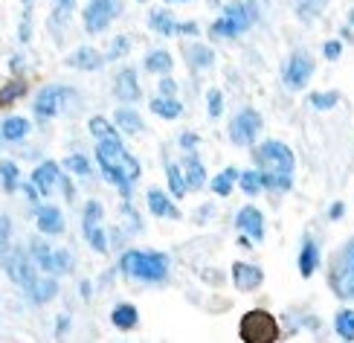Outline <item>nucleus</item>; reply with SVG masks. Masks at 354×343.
I'll return each mask as SVG.
<instances>
[{"label": "nucleus", "instance_id": "27", "mask_svg": "<svg viewBox=\"0 0 354 343\" xmlns=\"http://www.w3.org/2000/svg\"><path fill=\"white\" fill-rule=\"evenodd\" d=\"M235 181H239V169H224V172H218L215 177H212V192L215 195H230L232 192V186H235Z\"/></svg>", "mask_w": 354, "mask_h": 343}, {"label": "nucleus", "instance_id": "5", "mask_svg": "<svg viewBox=\"0 0 354 343\" xmlns=\"http://www.w3.org/2000/svg\"><path fill=\"white\" fill-rule=\"evenodd\" d=\"M331 285H334L337 297H343V300H351L354 297V238L340 253V262H337L334 274H331Z\"/></svg>", "mask_w": 354, "mask_h": 343}, {"label": "nucleus", "instance_id": "28", "mask_svg": "<svg viewBox=\"0 0 354 343\" xmlns=\"http://www.w3.org/2000/svg\"><path fill=\"white\" fill-rule=\"evenodd\" d=\"M116 116V125H120L125 134H140L142 131V119L137 111H131V108H120L113 114Z\"/></svg>", "mask_w": 354, "mask_h": 343}, {"label": "nucleus", "instance_id": "9", "mask_svg": "<svg viewBox=\"0 0 354 343\" xmlns=\"http://www.w3.org/2000/svg\"><path fill=\"white\" fill-rule=\"evenodd\" d=\"M6 274H9L12 282H18L21 288L32 285V282H35V265H32V259L26 256V250L15 247V250L9 253V259H6Z\"/></svg>", "mask_w": 354, "mask_h": 343}, {"label": "nucleus", "instance_id": "51", "mask_svg": "<svg viewBox=\"0 0 354 343\" xmlns=\"http://www.w3.org/2000/svg\"><path fill=\"white\" fill-rule=\"evenodd\" d=\"M70 9H73V0H58V12H67L70 15Z\"/></svg>", "mask_w": 354, "mask_h": 343}, {"label": "nucleus", "instance_id": "52", "mask_svg": "<svg viewBox=\"0 0 354 343\" xmlns=\"http://www.w3.org/2000/svg\"><path fill=\"white\" fill-rule=\"evenodd\" d=\"M169 3H189V0H169Z\"/></svg>", "mask_w": 354, "mask_h": 343}, {"label": "nucleus", "instance_id": "19", "mask_svg": "<svg viewBox=\"0 0 354 343\" xmlns=\"http://www.w3.org/2000/svg\"><path fill=\"white\" fill-rule=\"evenodd\" d=\"M183 177H186V186L189 189H201L203 181H206V169H203V163L195 157V155H189L183 160Z\"/></svg>", "mask_w": 354, "mask_h": 343}, {"label": "nucleus", "instance_id": "30", "mask_svg": "<svg viewBox=\"0 0 354 343\" xmlns=\"http://www.w3.org/2000/svg\"><path fill=\"white\" fill-rule=\"evenodd\" d=\"M145 70L149 73H166L171 70V55L166 53V50H154V53H149L145 55Z\"/></svg>", "mask_w": 354, "mask_h": 343}, {"label": "nucleus", "instance_id": "32", "mask_svg": "<svg viewBox=\"0 0 354 343\" xmlns=\"http://www.w3.org/2000/svg\"><path fill=\"white\" fill-rule=\"evenodd\" d=\"M239 186H241L244 195H259V192L264 189V175L259 169L256 172H244V175H239Z\"/></svg>", "mask_w": 354, "mask_h": 343}, {"label": "nucleus", "instance_id": "23", "mask_svg": "<svg viewBox=\"0 0 354 343\" xmlns=\"http://www.w3.org/2000/svg\"><path fill=\"white\" fill-rule=\"evenodd\" d=\"M149 210H151L154 216H160V218H180V213L174 210V204H171L160 189H151V192H149Z\"/></svg>", "mask_w": 354, "mask_h": 343}, {"label": "nucleus", "instance_id": "25", "mask_svg": "<svg viewBox=\"0 0 354 343\" xmlns=\"http://www.w3.org/2000/svg\"><path fill=\"white\" fill-rule=\"evenodd\" d=\"M151 111L157 114V116H163V119H177L183 114V105L177 102L174 96H157L154 102H151Z\"/></svg>", "mask_w": 354, "mask_h": 343}, {"label": "nucleus", "instance_id": "46", "mask_svg": "<svg viewBox=\"0 0 354 343\" xmlns=\"http://www.w3.org/2000/svg\"><path fill=\"white\" fill-rule=\"evenodd\" d=\"M198 134H192V131H186V134H180V148H186V152H195L198 148Z\"/></svg>", "mask_w": 354, "mask_h": 343}, {"label": "nucleus", "instance_id": "21", "mask_svg": "<svg viewBox=\"0 0 354 343\" xmlns=\"http://www.w3.org/2000/svg\"><path fill=\"white\" fill-rule=\"evenodd\" d=\"M29 134V119L24 116H9L3 125H0V137L9 140V143H18Z\"/></svg>", "mask_w": 354, "mask_h": 343}, {"label": "nucleus", "instance_id": "20", "mask_svg": "<svg viewBox=\"0 0 354 343\" xmlns=\"http://www.w3.org/2000/svg\"><path fill=\"white\" fill-rule=\"evenodd\" d=\"M317 265H319V250H317V245L311 242V238H305L302 250H299V274L302 276H314Z\"/></svg>", "mask_w": 354, "mask_h": 343}, {"label": "nucleus", "instance_id": "36", "mask_svg": "<svg viewBox=\"0 0 354 343\" xmlns=\"http://www.w3.org/2000/svg\"><path fill=\"white\" fill-rule=\"evenodd\" d=\"M29 250H32V259H35V265H38V267H44V271L50 274V259H53V250H50L47 245H44L41 238H35V242L29 245Z\"/></svg>", "mask_w": 354, "mask_h": 343}, {"label": "nucleus", "instance_id": "39", "mask_svg": "<svg viewBox=\"0 0 354 343\" xmlns=\"http://www.w3.org/2000/svg\"><path fill=\"white\" fill-rule=\"evenodd\" d=\"M337 102H340V94H337V91H328V94H314V96H311V105H314L317 111L334 108Z\"/></svg>", "mask_w": 354, "mask_h": 343}, {"label": "nucleus", "instance_id": "31", "mask_svg": "<svg viewBox=\"0 0 354 343\" xmlns=\"http://www.w3.org/2000/svg\"><path fill=\"white\" fill-rule=\"evenodd\" d=\"M166 175H169V189H171V195H174V198H183L189 186H186V177H183L180 166H177V163H166Z\"/></svg>", "mask_w": 354, "mask_h": 343}, {"label": "nucleus", "instance_id": "18", "mask_svg": "<svg viewBox=\"0 0 354 343\" xmlns=\"http://www.w3.org/2000/svg\"><path fill=\"white\" fill-rule=\"evenodd\" d=\"M26 294H29V300H32V303L44 306V303H50L53 297L58 294V282L55 279H38L35 276V282L26 288Z\"/></svg>", "mask_w": 354, "mask_h": 343}, {"label": "nucleus", "instance_id": "8", "mask_svg": "<svg viewBox=\"0 0 354 343\" xmlns=\"http://www.w3.org/2000/svg\"><path fill=\"white\" fill-rule=\"evenodd\" d=\"M261 131V116L256 114V111H241L239 116L230 123V140L235 143V146H250L256 140V134Z\"/></svg>", "mask_w": 354, "mask_h": 343}, {"label": "nucleus", "instance_id": "33", "mask_svg": "<svg viewBox=\"0 0 354 343\" xmlns=\"http://www.w3.org/2000/svg\"><path fill=\"white\" fill-rule=\"evenodd\" d=\"M334 329L343 340H354V311L351 308H343L340 315L334 320Z\"/></svg>", "mask_w": 354, "mask_h": 343}, {"label": "nucleus", "instance_id": "34", "mask_svg": "<svg viewBox=\"0 0 354 343\" xmlns=\"http://www.w3.org/2000/svg\"><path fill=\"white\" fill-rule=\"evenodd\" d=\"M326 3H328V0H299V3H297V15H299L302 21H314V18H319V15H322Z\"/></svg>", "mask_w": 354, "mask_h": 343}, {"label": "nucleus", "instance_id": "40", "mask_svg": "<svg viewBox=\"0 0 354 343\" xmlns=\"http://www.w3.org/2000/svg\"><path fill=\"white\" fill-rule=\"evenodd\" d=\"M128 50H131V38H128V35H120V38H113L111 50H108V55H105V62H108V58H111V62H113V58H122V55H125Z\"/></svg>", "mask_w": 354, "mask_h": 343}, {"label": "nucleus", "instance_id": "41", "mask_svg": "<svg viewBox=\"0 0 354 343\" xmlns=\"http://www.w3.org/2000/svg\"><path fill=\"white\" fill-rule=\"evenodd\" d=\"M64 163H67L70 172H76V175H82V177L91 175V163H87V157H82V155H70Z\"/></svg>", "mask_w": 354, "mask_h": 343}, {"label": "nucleus", "instance_id": "50", "mask_svg": "<svg viewBox=\"0 0 354 343\" xmlns=\"http://www.w3.org/2000/svg\"><path fill=\"white\" fill-rule=\"evenodd\" d=\"M343 210H346V206H343L340 201H337V204L331 206V218H340V216H343Z\"/></svg>", "mask_w": 354, "mask_h": 343}, {"label": "nucleus", "instance_id": "15", "mask_svg": "<svg viewBox=\"0 0 354 343\" xmlns=\"http://www.w3.org/2000/svg\"><path fill=\"white\" fill-rule=\"evenodd\" d=\"M113 94L125 99V102H137L140 99V82L134 70H120V76L113 82Z\"/></svg>", "mask_w": 354, "mask_h": 343}, {"label": "nucleus", "instance_id": "26", "mask_svg": "<svg viewBox=\"0 0 354 343\" xmlns=\"http://www.w3.org/2000/svg\"><path fill=\"white\" fill-rule=\"evenodd\" d=\"M18 181H21V169H18V163H12V160H0V186H3L6 192H15V189H18Z\"/></svg>", "mask_w": 354, "mask_h": 343}, {"label": "nucleus", "instance_id": "24", "mask_svg": "<svg viewBox=\"0 0 354 343\" xmlns=\"http://www.w3.org/2000/svg\"><path fill=\"white\" fill-rule=\"evenodd\" d=\"M149 26L154 29V33H160V35H174L177 33V21L171 18L166 9H154L149 15Z\"/></svg>", "mask_w": 354, "mask_h": 343}, {"label": "nucleus", "instance_id": "6", "mask_svg": "<svg viewBox=\"0 0 354 343\" xmlns=\"http://www.w3.org/2000/svg\"><path fill=\"white\" fill-rule=\"evenodd\" d=\"M120 9L122 0H91L84 9V29L91 35H99L113 21V15H120Z\"/></svg>", "mask_w": 354, "mask_h": 343}, {"label": "nucleus", "instance_id": "47", "mask_svg": "<svg viewBox=\"0 0 354 343\" xmlns=\"http://www.w3.org/2000/svg\"><path fill=\"white\" fill-rule=\"evenodd\" d=\"M177 33H180V35H198L201 26L198 24H177Z\"/></svg>", "mask_w": 354, "mask_h": 343}, {"label": "nucleus", "instance_id": "10", "mask_svg": "<svg viewBox=\"0 0 354 343\" xmlns=\"http://www.w3.org/2000/svg\"><path fill=\"white\" fill-rule=\"evenodd\" d=\"M67 94H70L67 87H58V85L44 87V91L35 96V105H32L35 116H38V119H53L58 111H62V105H64Z\"/></svg>", "mask_w": 354, "mask_h": 343}, {"label": "nucleus", "instance_id": "7", "mask_svg": "<svg viewBox=\"0 0 354 343\" xmlns=\"http://www.w3.org/2000/svg\"><path fill=\"white\" fill-rule=\"evenodd\" d=\"M311 73H314V58H311V53L297 50V53L288 58V64H285V70H282V79H285V85L290 87V91H302V87L308 85V79H311Z\"/></svg>", "mask_w": 354, "mask_h": 343}, {"label": "nucleus", "instance_id": "14", "mask_svg": "<svg viewBox=\"0 0 354 343\" xmlns=\"http://www.w3.org/2000/svg\"><path fill=\"white\" fill-rule=\"evenodd\" d=\"M235 225H239V230H244L247 236H253L256 242L264 238V218H261V213L256 210V206H244V210L239 213V218H235Z\"/></svg>", "mask_w": 354, "mask_h": 343}, {"label": "nucleus", "instance_id": "35", "mask_svg": "<svg viewBox=\"0 0 354 343\" xmlns=\"http://www.w3.org/2000/svg\"><path fill=\"white\" fill-rule=\"evenodd\" d=\"M87 128H91V134H93L96 140H111V137H120V134L113 131V125L108 123L105 116H93L91 123H87Z\"/></svg>", "mask_w": 354, "mask_h": 343}, {"label": "nucleus", "instance_id": "29", "mask_svg": "<svg viewBox=\"0 0 354 343\" xmlns=\"http://www.w3.org/2000/svg\"><path fill=\"white\" fill-rule=\"evenodd\" d=\"M24 94H26V82L24 79L6 82L3 87H0V108H6V105H12V102H18Z\"/></svg>", "mask_w": 354, "mask_h": 343}, {"label": "nucleus", "instance_id": "22", "mask_svg": "<svg viewBox=\"0 0 354 343\" xmlns=\"http://www.w3.org/2000/svg\"><path fill=\"white\" fill-rule=\"evenodd\" d=\"M183 55H186V62L195 67V70H206V67L215 62V53L209 47H203V44H192V47L183 50Z\"/></svg>", "mask_w": 354, "mask_h": 343}, {"label": "nucleus", "instance_id": "53", "mask_svg": "<svg viewBox=\"0 0 354 343\" xmlns=\"http://www.w3.org/2000/svg\"><path fill=\"white\" fill-rule=\"evenodd\" d=\"M24 6H26V9H29V6H32V0H24Z\"/></svg>", "mask_w": 354, "mask_h": 343}, {"label": "nucleus", "instance_id": "37", "mask_svg": "<svg viewBox=\"0 0 354 343\" xmlns=\"http://www.w3.org/2000/svg\"><path fill=\"white\" fill-rule=\"evenodd\" d=\"M70 267H73V253L70 250H53L50 274H67Z\"/></svg>", "mask_w": 354, "mask_h": 343}, {"label": "nucleus", "instance_id": "38", "mask_svg": "<svg viewBox=\"0 0 354 343\" xmlns=\"http://www.w3.org/2000/svg\"><path fill=\"white\" fill-rule=\"evenodd\" d=\"M99 221H102V204L99 201H91V204L84 206V218H82L84 233H91L93 227H99Z\"/></svg>", "mask_w": 354, "mask_h": 343}, {"label": "nucleus", "instance_id": "13", "mask_svg": "<svg viewBox=\"0 0 354 343\" xmlns=\"http://www.w3.org/2000/svg\"><path fill=\"white\" fill-rule=\"evenodd\" d=\"M62 172H58V166L55 163H41V166L32 172V184H35V189L41 192V195H47V192H53L55 186H62Z\"/></svg>", "mask_w": 354, "mask_h": 343}, {"label": "nucleus", "instance_id": "42", "mask_svg": "<svg viewBox=\"0 0 354 343\" xmlns=\"http://www.w3.org/2000/svg\"><path fill=\"white\" fill-rule=\"evenodd\" d=\"M84 238L91 242L93 250H99V253H105V250H108V238H105V230H102V227H93L91 233H84Z\"/></svg>", "mask_w": 354, "mask_h": 343}, {"label": "nucleus", "instance_id": "44", "mask_svg": "<svg viewBox=\"0 0 354 343\" xmlns=\"http://www.w3.org/2000/svg\"><path fill=\"white\" fill-rule=\"evenodd\" d=\"M221 111H224V96H221V91H209V116H221Z\"/></svg>", "mask_w": 354, "mask_h": 343}, {"label": "nucleus", "instance_id": "45", "mask_svg": "<svg viewBox=\"0 0 354 343\" xmlns=\"http://www.w3.org/2000/svg\"><path fill=\"white\" fill-rule=\"evenodd\" d=\"M322 53H326L328 62H337V58L343 55V44H340V41H328L326 47H322Z\"/></svg>", "mask_w": 354, "mask_h": 343}, {"label": "nucleus", "instance_id": "11", "mask_svg": "<svg viewBox=\"0 0 354 343\" xmlns=\"http://www.w3.org/2000/svg\"><path fill=\"white\" fill-rule=\"evenodd\" d=\"M264 274L259 271L256 265H247V262H235L232 265V282L239 291H256L261 285Z\"/></svg>", "mask_w": 354, "mask_h": 343}, {"label": "nucleus", "instance_id": "2", "mask_svg": "<svg viewBox=\"0 0 354 343\" xmlns=\"http://www.w3.org/2000/svg\"><path fill=\"white\" fill-rule=\"evenodd\" d=\"M253 24H256V6L250 3V0H239V3L227 6L224 15L212 24V35L215 38H235V35L247 33Z\"/></svg>", "mask_w": 354, "mask_h": 343}, {"label": "nucleus", "instance_id": "1", "mask_svg": "<svg viewBox=\"0 0 354 343\" xmlns=\"http://www.w3.org/2000/svg\"><path fill=\"white\" fill-rule=\"evenodd\" d=\"M122 274L142 282H163L169 276V259L154 250H128L120 259Z\"/></svg>", "mask_w": 354, "mask_h": 343}, {"label": "nucleus", "instance_id": "17", "mask_svg": "<svg viewBox=\"0 0 354 343\" xmlns=\"http://www.w3.org/2000/svg\"><path fill=\"white\" fill-rule=\"evenodd\" d=\"M111 323H113L120 332H131V329H137L140 315H137V308L131 306V303H122V306H116V308H113Z\"/></svg>", "mask_w": 354, "mask_h": 343}, {"label": "nucleus", "instance_id": "49", "mask_svg": "<svg viewBox=\"0 0 354 343\" xmlns=\"http://www.w3.org/2000/svg\"><path fill=\"white\" fill-rule=\"evenodd\" d=\"M67 323H70V317H64V315L58 317V329H55V335H58V337H62V335L67 332Z\"/></svg>", "mask_w": 354, "mask_h": 343}, {"label": "nucleus", "instance_id": "16", "mask_svg": "<svg viewBox=\"0 0 354 343\" xmlns=\"http://www.w3.org/2000/svg\"><path fill=\"white\" fill-rule=\"evenodd\" d=\"M38 230L47 236L64 233V216L58 206H38Z\"/></svg>", "mask_w": 354, "mask_h": 343}, {"label": "nucleus", "instance_id": "4", "mask_svg": "<svg viewBox=\"0 0 354 343\" xmlns=\"http://www.w3.org/2000/svg\"><path fill=\"white\" fill-rule=\"evenodd\" d=\"M256 160L261 163V169H268V172H293V166H297L293 152L279 140H264L256 148Z\"/></svg>", "mask_w": 354, "mask_h": 343}, {"label": "nucleus", "instance_id": "54", "mask_svg": "<svg viewBox=\"0 0 354 343\" xmlns=\"http://www.w3.org/2000/svg\"><path fill=\"white\" fill-rule=\"evenodd\" d=\"M140 3H142V0H140Z\"/></svg>", "mask_w": 354, "mask_h": 343}, {"label": "nucleus", "instance_id": "12", "mask_svg": "<svg viewBox=\"0 0 354 343\" xmlns=\"http://www.w3.org/2000/svg\"><path fill=\"white\" fill-rule=\"evenodd\" d=\"M102 64H105V55H102L99 50H93V47H79L76 53H70L67 55V67H73V70H99Z\"/></svg>", "mask_w": 354, "mask_h": 343}, {"label": "nucleus", "instance_id": "48", "mask_svg": "<svg viewBox=\"0 0 354 343\" xmlns=\"http://www.w3.org/2000/svg\"><path fill=\"white\" fill-rule=\"evenodd\" d=\"M174 91H177V85H174L171 79H163V82H160V94H163V96H174Z\"/></svg>", "mask_w": 354, "mask_h": 343}, {"label": "nucleus", "instance_id": "43", "mask_svg": "<svg viewBox=\"0 0 354 343\" xmlns=\"http://www.w3.org/2000/svg\"><path fill=\"white\" fill-rule=\"evenodd\" d=\"M9 233H12V221L0 213V256H3V250L9 245Z\"/></svg>", "mask_w": 354, "mask_h": 343}, {"label": "nucleus", "instance_id": "3", "mask_svg": "<svg viewBox=\"0 0 354 343\" xmlns=\"http://www.w3.org/2000/svg\"><path fill=\"white\" fill-rule=\"evenodd\" d=\"M239 335L244 343H273L279 337V323L270 311H247L241 317Z\"/></svg>", "mask_w": 354, "mask_h": 343}]
</instances>
